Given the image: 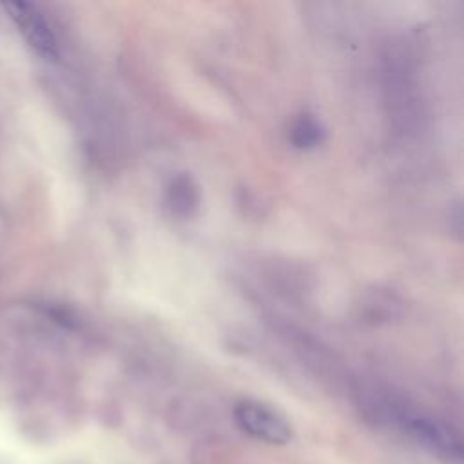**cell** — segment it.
<instances>
[{"label": "cell", "instance_id": "obj_1", "mask_svg": "<svg viewBox=\"0 0 464 464\" xmlns=\"http://www.w3.org/2000/svg\"><path fill=\"white\" fill-rule=\"evenodd\" d=\"M236 423L243 432L269 444H287L292 439V427L278 410L260 401H240L234 408Z\"/></svg>", "mask_w": 464, "mask_h": 464}, {"label": "cell", "instance_id": "obj_2", "mask_svg": "<svg viewBox=\"0 0 464 464\" xmlns=\"http://www.w3.org/2000/svg\"><path fill=\"white\" fill-rule=\"evenodd\" d=\"M4 10L10 19L15 22L28 44L44 59L59 57V42L57 36L38 6L31 3H6Z\"/></svg>", "mask_w": 464, "mask_h": 464}, {"label": "cell", "instance_id": "obj_3", "mask_svg": "<svg viewBox=\"0 0 464 464\" xmlns=\"http://www.w3.org/2000/svg\"><path fill=\"white\" fill-rule=\"evenodd\" d=\"M406 430L412 437L429 448L430 452L443 455L446 459H460L462 444L460 439L453 434L441 421L427 415H412L406 419Z\"/></svg>", "mask_w": 464, "mask_h": 464}, {"label": "cell", "instance_id": "obj_4", "mask_svg": "<svg viewBox=\"0 0 464 464\" xmlns=\"http://www.w3.org/2000/svg\"><path fill=\"white\" fill-rule=\"evenodd\" d=\"M167 203L175 215L187 216L198 205V187L191 177H177L167 189Z\"/></svg>", "mask_w": 464, "mask_h": 464}, {"label": "cell", "instance_id": "obj_5", "mask_svg": "<svg viewBox=\"0 0 464 464\" xmlns=\"http://www.w3.org/2000/svg\"><path fill=\"white\" fill-rule=\"evenodd\" d=\"M288 138L294 144V147L312 149L325 140V130L319 120H316L312 114H302L292 123Z\"/></svg>", "mask_w": 464, "mask_h": 464}]
</instances>
